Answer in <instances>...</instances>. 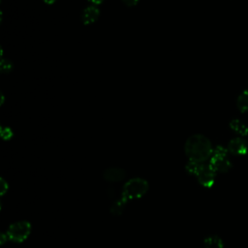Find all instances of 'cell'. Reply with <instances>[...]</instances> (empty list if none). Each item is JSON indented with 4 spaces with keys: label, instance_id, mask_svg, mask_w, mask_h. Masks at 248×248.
Masks as SVG:
<instances>
[{
    "label": "cell",
    "instance_id": "8",
    "mask_svg": "<svg viewBox=\"0 0 248 248\" xmlns=\"http://www.w3.org/2000/svg\"><path fill=\"white\" fill-rule=\"evenodd\" d=\"M99 16L100 10L95 5H91L83 10L81 14V20L84 24H91L98 19Z\"/></svg>",
    "mask_w": 248,
    "mask_h": 248
},
{
    "label": "cell",
    "instance_id": "3",
    "mask_svg": "<svg viewBox=\"0 0 248 248\" xmlns=\"http://www.w3.org/2000/svg\"><path fill=\"white\" fill-rule=\"evenodd\" d=\"M228 149L220 145L213 149L209 165L216 172H227L232 168V163L228 158Z\"/></svg>",
    "mask_w": 248,
    "mask_h": 248
},
{
    "label": "cell",
    "instance_id": "11",
    "mask_svg": "<svg viewBox=\"0 0 248 248\" xmlns=\"http://www.w3.org/2000/svg\"><path fill=\"white\" fill-rule=\"evenodd\" d=\"M236 106L237 108L241 112H246L248 111V90L243 91L236 100Z\"/></svg>",
    "mask_w": 248,
    "mask_h": 248
},
{
    "label": "cell",
    "instance_id": "18",
    "mask_svg": "<svg viewBox=\"0 0 248 248\" xmlns=\"http://www.w3.org/2000/svg\"><path fill=\"white\" fill-rule=\"evenodd\" d=\"M45 3H46V4H53L54 2H55V0H43Z\"/></svg>",
    "mask_w": 248,
    "mask_h": 248
},
{
    "label": "cell",
    "instance_id": "9",
    "mask_svg": "<svg viewBox=\"0 0 248 248\" xmlns=\"http://www.w3.org/2000/svg\"><path fill=\"white\" fill-rule=\"evenodd\" d=\"M230 127L233 132H235L239 136L248 135V127L243 122H241L239 119L232 120L230 123Z\"/></svg>",
    "mask_w": 248,
    "mask_h": 248
},
{
    "label": "cell",
    "instance_id": "6",
    "mask_svg": "<svg viewBox=\"0 0 248 248\" xmlns=\"http://www.w3.org/2000/svg\"><path fill=\"white\" fill-rule=\"evenodd\" d=\"M227 149L232 155H244L247 152V143L242 138H234L230 140Z\"/></svg>",
    "mask_w": 248,
    "mask_h": 248
},
{
    "label": "cell",
    "instance_id": "16",
    "mask_svg": "<svg viewBox=\"0 0 248 248\" xmlns=\"http://www.w3.org/2000/svg\"><path fill=\"white\" fill-rule=\"evenodd\" d=\"M127 6H135L138 2H139V0H122Z\"/></svg>",
    "mask_w": 248,
    "mask_h": 248
},
{
    "label": "cell",
    "instance_id": "1",
    "mask_svg": "<svg viewBox=\"0 0 248 248\" xmlns=\"http://www.w3.org/2000/svg\"><path fill=\"white\" fill-rule=\"evenodd\" d=\"M184 151L189 161L202 164L210 159L213 148L210 140L205 136L195 134L187 139L184 145Z\"/></svg>",
    "mask_w": 248,
    "mask_h": 248
},
{
    "label": "cell",
    "instance_id": "5",
    "mask_svg": "<svg viewBox=\"0 0 248 248\" xmlns=\"http://www.w3.org/2000/svg\"><path fill=\"white\" fill-rule=\"evenodd\" d=\"M199 183L203 187H211L214 184L216 171L212 169L209 164H200L195 173Z\"/></svg>",
    "mask_w": 248,
    "mask_h": 248
},
{
    "label": "cell",
    "instance_id": "12",
    "mask_svg": "<svg viewBox=\"0 0 248 248\" xmlns=\"http://www.w3.org/2000/svg\"><path fill=\"white\" fill-rule=\"evenodd\" d=\"M126 202L123 201L121 198L117 201H115L112 205L110 206V212L113 214V215H120L122 214V212L124 211L125 209V206H126Z\"/></svg>",
    "mask_w": 248,
    "mask_h": 248
},
{
    "label": "cell",
    "instance_id": "14",
    "mask_svg": "<svg viewBox=\"0 0 248 248\" xmlns=\"http://www.w3.org/2000/svg\"><path fill=\"white\" fill-rule=\"evenodd\" d=\"M13 136V132L10 128L8 127H3L1 129V137L4 139V140H9L11 137Z\"/></svg>",
    "mask_w": 248,
    "mask_h": 248
},
{
    "label": "cell",
    "instance_id": "4",
    "mask_svg": "<svg viewBox=\"0 0 248 248\" xmlns=\"http://www.w3.org/2000/svg\"><path fill=\"white\" fill-rule=\"evenodd\" d=\"M31 233V224L28 221H17L11 224L6 232L8 239L14 242H23Z\"/></svg>",
    "mask_w": 248,
    "mask_h": 248
},
{
    "label": "cell",
    "instance_id": "13",
    "mask_svg": "<svg viewBox=\"0 0 248 248\" xmlns=\"http://www.w3.org/2000/svg\"><path fill=\"white\" fill-rule=\"evenodd\" d=\"M12 63L9 61V60H5V59H2L1 61V66H0V69L3 73H8L12 70Z\"/></svg>",
    "mask_w": 248,
    "mask_h": 248
},
{
    "label": "cell",
    "instance_id": "10",
    "mask_svg": "<svg viewBox=\"0 0 248 248\" xmlns=\"http://www.w3.org/2000/svg\"><path fill=\"white\" fill-rule=\"evenodd\" d=\"M204 248H223L224 244L222 239L217 235H210L203 240Z\"/></svg>",
    "mask_w": 248,
    "mask_h": 248
},
{
    "label": "cell",
    "instance_id": "15",
    "mask_svg": "<svg viewBox=\"0 0 248 248\" xmlns=\"http://www.w3.org/2000/svg\"><path fill=\"white\" fill-rule=\"evenodd\" d=\"M1 195H4L5 192L8 190V183L3 178H1Z\"/></svg>",
    "mask_w": 248,
    "mask_h": 248
},
{
    "label": "cell",
    "instance_id": "7",
    "mask_svg": "<svg viewBox=\"0 0 248 248\" xmlns=\"http://www.w3.org/2000/svg\"><path fill=\"white\" fill-rule=\"evenodd\" d=\"M125 175H126L125 170L117 167L108 168L104 170V173H103L104 179L108 182H119L125 178Z\"/></svg>",
    "mask_w": 248,
    "mask_h": 248
},
{
    "label": "cell",
    "instance_id": "17",
    "mask_svg": "<svg viewBox=\"0 0 248 248\" xmlns=\"http://www.w3.org/2000/svg\"><path fill=\"white\" fill-rule=\"evenodd\" d=\"M91 4H93V5H98V4H101L104 0H88Z\"/></svg>",
    "mask_w": 248,
    "mask_h": 248
},
{
    "label": "cell",
    "instance_id": "2",
    "mask_svg": "<svg viewBox=\"0 0 248 248\" xmlns=\"http://www.w3.org/2000/svg\"><path fill=\"white\" fill-rule=\"evenodd\" d=\"M148 190V182L140 177H135L132 179H129L123 187L121 199L125 201L126 202L130 200H136L140 199Z\"/></svg>",
    "mask_w": 248,
    "mask_h": 248
}]
</instances>
